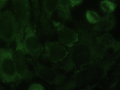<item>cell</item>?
<instances>
[{"label":"cell","mask_w":120,"mask_h":90,"mask_svg":"<svg viewBox=\"0 0 120 90\" xmlns=\"http://www.w3.org/2000/svg\"><path fill=\"white\" fill-rule=\"evenodd\" d=\"M101 9L104 12L107 13H110L113 11L116 8V3L109 0H103L100 4Z\"/></svg>","instance_id":"11"},{"label":"cell","mask_w":120,"mask_h":90,"mask_svg":"<svg viewBox=\"0 0 120 90\" xmlns=\"http://www.w3.org/2000/svg\"><path fill=\"white\" fill-rule=\"evenodd\" d=\"M109 0L112 1H116V0Z\"/></svg>","instance_id":"18"},{"label":"cell","mask_w":120,"mask_h":90,"mask_svg":"<svg viewBox=\"0 0 120 90\" xmlns=\"http://www.w3.org/2000/svg\"><path fill=\"white\" fill-rule=\"evenodd\" d=\"M12 1L15 15L19 25L18 35L23 38L25 28L30 22V7L29 0H12Z\"/></svg>","instance_id":"5"},{"label":"cell","mask_w":120,"mask_h":90,"mask_svg":"<svg viewBox=\"0 0 120 90\" xmlns=\"http://www.w3.org/2000/svg\"><path fill=\"white\" fill-rule=\"evenodd\" d=\"M44 88L40 84H34L31 85L29 88V90H43Z\"/></svg>","instance_id":"14"},{"label":"cell","mask_w":120,"mask_h":90,"mask_svg":"<svg viewBox=\"0 0 120 90\" xmlns=\"http://www.w3.org/2000/svg\"><path fill=\"white\" fill-rule=\"evenodd\" d=\"M57 0H44L40 17L41 27L44 30H50V21L56 10Z\"/></svg>","instance_id":"8"},{"label":"cell","mask_w":120,"mask_h":90,"mask_svg":"<svg viewBox=\"0 0 120 90\" xmlns=\"http://www.w3.org/2000/svg\"><path fill=\"white\" fill-rule=\"evenodd\" d=\"M14 51L11 48L0 47V79L4 83L18 81L14 59Z\"/></svg>","instance_id":"2"},{"label":"cell","mask_w":120,"mask_h":90,"mask_svg":"<svg viewBox=\"0 0 120 90\" xmlns=\"http://www.w3.org/2000/svg\"><path fill=\"white\" fill-rule=\"evenodd\" d=\"M98 23L96 28L98 30L101 31H109L114 26L115 18L112 15H109L101 20L100 19Z\"/></svg>","instance_id":"10"},{"label":"cell","mask_w":120,"mask_h":90,"mask_svg":"<svg viewBox=\"0 0 120 90\" xmlns=\"http://www.w3.org/2000/svg\"><path fill=\"white\" fill-rule=\"evenodd\" d=\"M70 8L69 0H57L56 10L63 20H67L71 19Z\"/></svg>","instance_id":"9"},{"label":"cell","mask_w":120,"mask_h":90,"mask_svg":"<svg viewBox=\"0 0 120 90\" xmlns=\"http://www.w3.org/2000/svg\"><path fill=\"white\" fill-rule=\"evenodd\" d=\"M19 25L12 11H0V40L9 45L15 41L19 33Z\"/></svg>","instance_id":"1"},{"label":"cell","mask_w":120,"mask_h":90,"mask_svg":"<svg viewBox=\"0 0 120 90\" xmlns=\"http://www.w3.org/2000/svg\"><path fill=\"white\" fill-rule=\"evenodd\" d=\"M52 22L56 31L59 42L69 47L72 46L74 42L78 40V34L59 21L53 20Z\"/></svg>","instance_id":"6"},{"label":"cell","mask_w":120,"mask_h":90,"mask_svg":"<svg viewBox=\"0 0 120 90\" xmlns=\"http://www.w3.org/2000/svg\"><path fill=\"white\" fill-rule=\"evenodd\" d=\"M23 40V38L17 35L15 40L16 47L14 53V59L17 79L19 81L28 79L31 76V73L26 63Z\"/></svg>","instance_id":"4"},{"label":"cell","mask_w":120,"mask_h":90,"mask_svg":"<svg viewBox=\"0 0 120 90\" xmlns=\"http://www.w3.org/2000/svg\"><path fill=\"white\" fill-rule=\"evenodd\" d=\"M44 55L52 62L56 63L62 61L65 56L64 45L60 42L49 41L44 46Z\"/></svg>","instance_id":"7"},{"label":"cell","mask_w":120,"mask_h":90,"mask_svg":"<svg viewBox=\"0 0 120 90\" xmlns=\"http://www.w3.org/2000/svg\"><path fill=\"white\" fill-rule=\"evenodd\" d=\"M33 0V1H35V0Z\"/></svg>","instance_id":"19"},{"label":"cell","mask_w":120,"mask_h":90,"mask_svg":"<svg viewBox=\"0 0 120 90\" xmlns=\"http://www.w3.org/2000/svg\"><path fill=\"white\" fill-rule=\"evenodd\" d=\"M4 88L2 86L0 85V90H4Z\"/></svg>","instance_id":"16"},{"label":"cell","mask_w":120,"mask_h":90,"mask_svg":"<svg viewBox=\"0 0 120 90\" xmlns=\"http://www.w3.org/2000/svg\"><path fill=\"white\" fill-rule=\"evenodd\" d=\"M23 44L26 54L33 57L39 58L44 51V47L39 40L36 30L30 22L25 30Z\"/></svg>","instance_id":"3"},{"label":"cell","mask_w":120,"mask_h":90,"mask_svg":"<svg viewBox=\"0 0 120 90\" xmlns=\"http://www.w3.org/2000/svg\"><path fill=\"white\" fill-rule=\"evenodd\" d=\"M86 16L88 22L92 24L97 23L101 19L100 17L98 14L92 10L87 11Z\"/></svg>","instance_id":"12"},{"label":"cell","mask_w":120,"mask_h":90,"mask_svg":"<svg viewBox=\"0 0 120 90\" xmlns=\"http://www.w3.org/2000/svg\"><path fill=\"white\" fill-rule=\"evenodd\" d=\"M8 0H2V3L0 7V10L3 8L5 5Z\"/></svg>","instance_id":"15"},{"label":"cell","mask_w":120,"mask_h":90,"mask_svg":"<svg viewBox=\"0 0 120 90\" xmlns=\"http://www.w3.org/2000/svg\"><path fill=\"white\" fill-rule=\"evenodd\" d=\"M2 0H0V7L2 3Z\"/></svg>","instance_id":"17"},{"label":"cell","mask_w":120,"mask_h":90,"mask_svg":"<svg viewBox=\"0 0 120 90\" xmlns=\"http://www.w3.org/2000/svg\"><path fill=\"white\" fill-rule=\"evenodd\" d=\"M83 0H69L71 7H72L79 5L82 4Z\"/></svg>","instance_id":"13"}]
</instances>
